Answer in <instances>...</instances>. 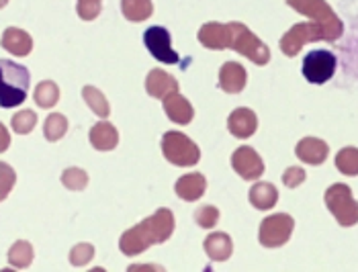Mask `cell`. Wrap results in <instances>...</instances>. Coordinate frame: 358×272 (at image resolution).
I'll return each instance as SVG.
<instances>
[{"mask_svg": "<svg viewBox=\"0 0 358 272\" xmlns=\"http://www.w3.org/2000/svg\"><path fill=\"white\" fill-rule=\"evenodd\" d=\"M199 43L207 50H236L258 66L268 64V48L244 23H205L199 29Z\"/></svg>", "mask_w": 358, "mask_h": 272, "instance_id": "obj_1", "label": "cell"}, {"mask_svg": "<svg viewBox=\"0 0 358 272\" xmlns=\"http://www.w3.org/2000/svg\"><path fill=\"white\" fill-rule=\"evenodd\" d=\"M174 231V215L170 209H158L152 217L143 219L136 227L127 229L121 240L119 250L125 256H139L150 245L162 244Z\"/></svg>", "mask_w": 358, "mask_h": 272, "instance_id": "obj_2", "label": "cell"}, {"mask_svg": "<svg viewBox=\"0 0 358 272\" xmlns=\"http://www.w3.org/2000/svg\"><path fill=\"white\" fill-rule=\"evenodd\" d=\"M29 70L13 59H0V107L13 109L27 101Z\"/></svg>", "mask_w": 358, "mask_h": 272, "instance_id": "obj_3", "label": "cell"}, {"mask_svg": "<svg viewBox=\"0 0 358 272\" xmlns=\"http://www.w3.org/2000/svg\"><path fill=\"white\" fill-rule=\"evenodd\" d=\"M162 154L174 166H194L201 160V150L191 137L180 131H168L162 137Z\"/></svg>", "mask_w": 358, "mask_h": 272, "instance_id": "obj_4", "label": "cell"}, {"mask_svg": "<svg viewBox=\"0 0 358 272\" xmlns=\"http://www.w3.org/2000/svg\"><path fill=\"white\" fill-rule=\"evenodd\" d=\"M303 76L311 84H326L336 72V55L328 50H313L305 55Z\"/></svg>", "mask_w": 358, "mask_h": 272, "instance_id": "obj_5", "label": "cell"}, {"mask_svg": "<svg viewBox=\"0 0 358 272\" xmlns=\"http://www.w3.org/2000/svg\"><path fill=\"white\" fill-rule=\"evenodd\" d=\"M143 43L148 52L154 55V59L164 64H178V54L172 50L170 33L164 27H150L143 33Z\"/></svg>", "mask_w": 358, "mask_h": 272, "instance_id": "obj_6", "label": "cell"}, {"mask_svg": "<svg viewBox=\"0 0 358 272\" xmlns=\"http://www.w3.org/2000/svg\"><path fill=\"white\" fill-rule=\"evenodd\" d=\"M293 229V219L289 215H273L264 219L260 225V244L266 248H276L285 244Z\"/></svg>", "mask_w": 358, "mask_h": 272, "instance_id": "obj_7", "label": "cell"}, {"mask_svg": "<svg viewBox=\"0 0 358 272\" xmlns=\"http://www.w3.org/2000/svg\"><path fill=\"white\" fill-rule=\"evenodd\" d=\"M231 166L244 180H256V178H260L264 174V162L248 145H242V148H238L234 152Z\"/></svg>", "mask_w": 358, "mask_h": 272, "instance_id": "obj_8", "label": "cell"}, {"mask_svg": "<svg viewBox=\"0 0 358 272\" xmlns=\"http://www.w3.org/2000/svg\"><path fill=\"white\" fill-rule=\"evenodd\" d=\"M246 82H248V74L244 70L242 64L238 62H227L223 64L220 70V88L223 92H229V94H238L246 88Z\"/></svg>", "mask_w": 358, "mask_h": 272, "instance_id": "obj_9", "label": "cell"}, {"mask_svg": "<svg viewBox=\"0 0 358 272\" xmlns=\"http://www.w3.org/2000/svg\"><path fill=\"white\" fill-rule=\"evenodd\" d=\"M0 45L8 52V54L17 55V57H25L33 50V39L27 31L19 27H6L2 33Z\"/></svg>", "mask_w": 358, "mask_h": 272, "instance_id": "obj_10", "label": "cell"}, {"mask_svg": "<svg viewBox=\"0 0 358 272\" xmlns=\"http://www.w3.org/2000/svg\"><path fill=\"white\" fill-rule=\"evenodd\" d=\"M164 113L170 121H174L178 125H189L194 117L193 105L182 94H178V90L170 92L164 99Z\"/></svg>", "mask_w": 358, "mask_h": 272, "instance_id": "obj_11", "label": "cell"}, {"mask_svg": "<svg viewBox=\"0 0 358 272\" xmlns=\"http://www.w3.org/2000/svg\"><path fill=\"white\" fill-rule=\"evenodd\" d=\"M256 127H258V119H256L254 110L246 109V107L236 109L227 119L229 134L236 136L238 139H248L250 136H254Z\"/></svg>", "mask_w": 358, "mask_h": 272, "instance_id": "obj_12", "label": "cell"}, {"mask_svg": "<svg viewBox=\"0 0 358 272\" xmlns=\"http://www.w3.org/2000/svg\"><path fill=\"white\" fill-rule=\"evenodd\" d=\"M145 90H148L150 96L162 99V101H164L170 92H176V90H178V80H176L174 76H170L164 70L156 68V70H152V72L148 74V78H145Z\"/></svg>", "mask_w": 358, "mask_h": 272, "instance_id": "obj_13", "label": "cell"}, {"mask_svg": "<svg viewBox=\"0 0 358 272\" xmlns=\"http://www.w3.org/2000/svg\"><path fill=\"white\" fill-rule=\"evenodd\" d=\"M205 189H207V180L203 174L199 172H193V174H185L182 178L176 180V194L182 199V201H199L203 194H205Z\"/></svg>", "mask_w": 358, "mask_h": 272, "instance_id": "obj_14", "label": "cell"}, {"mask_svg": "<svg viewBox=\"0 0 358 272\" xmlns=\"http://www.w3.org/2000/svg\"><path fill=\"white\" fill-rule=\"evenodd\" d=\"M88 139H90V143H92L94 150H99V152H110V150H115L117 143H119V134H117V129H115L113 123L101 121V123H96V125L90 129Z\"/></svg>", "mask_w": 358, "mask_h": 272, "instance_id": "obj_15", "label": "cell"}, {"mask_svg": "<svg viewBox=\"0 0 358 272\" xmlns=\"http://www.w3.org/2000/svg\"><path fill=\"white\" fill-rule=\"evenodd\" d=\"M205 252L211 260L215 262H225L231 252H234V242L227 234H211L205 238Z\"/></svg>", "mask_w": 358, "mask_h": 272, "instance_id": "obj_16", "label": "cell"}, {"mask_svg": "<svg viewBox=\"0 0 358 272\" xmlns=\"http://www.w3.org/2000/svg\"><path fill=\"white\" fill-rule=\"evenodd\" d=\"M121 10L127 21L141 23L152 17L154 4H152V0H121Z\"/></svg>", "mask_w": 358, "mask_h": 272, "instance_id": "obj_17", "label": "cell"}, {"mask_svg": "<svg viewBox=\"0 0 358 272\" xmlns=\"http://www.w3.org/2000/svg\"><path fill=\"white\" fill-rule=\"evenodd\" d=\"M250 203L252 207L260 209V211H266L271 209L276 203V191L273 185L268 182H258L250 189Z\"/></svg>", "mask_w": 358, "mask_h": 272, "instance_id": "obj_18", "label": "cell"}, {"mask_svg": "<svg viewBox=\"0 0 358 272\" xmlns=\"http://www.w3.org/2000/svg\"><path fill=\"white\" fill-rule=\"evenodd\" d=\"M83 99H84V103L88 105V109L92 110L96 117L107 119V117L110 115L109 101L105 99V94H103L99 88H94V86H84Z\"/></svg>", "mask_w": 358, "mask_h": 272, "instance_id": "obj_19", "label": "cell"}, {"mask_svg": "<svg viewBox=\"0 0 358 272\" xmlns=\"http://www.w3.org/2000/svg\"><path fill=\"white\" fill-rule=\"evenodd\" d=\"M33 99H35V103H37L39 109H52V107L57 105V101H59V88L52 80L39 82L35 86Z\"/></svg>", "mask_w": 358, "mask_h": 272, "instance_id": "obj_20", "label": "cell"}, {"mask_svg": "<svg viewBox=\"0 0 358 272\" xmlns=\"http://www.w3.org/2000/svg\"><path fill=\"white\" fill-rule=\"evenodd\" d=\"M33 262V245L25 242V240H19L10 245L8 250V264L15 266V269H27Z\"/></svg>", "mask_w": 358, "mask_h": 272, "instance_id": "obj_21", "label": "cell"}, {"mask_svg": "<svg viewBox=\"0 0 358 272\" xmlns=\"http://www.w3.org/2000/svg\"><path fill=\"white\" fill-rule=\"evenodd\" d=\"M68 131V119L62 115V113H52L48 119H45V125H43V136L48 141H59L62 137L66 136Z\"/></svg>", "mask_w": 358, "mask_h": 272, "instance_id": "obj_22", "label": "cell"}, {"mask_svg": "<svg viewBox=\"0 0 358 272\" xmlns=\"http://www.w3.org/2000/svg\"><path fill=\"white\" fill-rule=\"evenodd\" d=\"M10 125H13L15 134L27 136V134H31V131L35 129V125H37V115H35V110H19V113L13 115Z\"/></svg>", "mask_w": 358, "mask_h": 272, "instance_id": "obj_23", "label": "cell"}, {"mask_svg": "<svg viewBox=\"0 0 358 272\" xmlns=\"http://www.w3.org/2000/svg\"><path fill=\"white\" fill-rule=\"evenodd\" d=\"M62 185L68 191H84L88 185V174L83 168H66L62 172Z\"/></svg>", "mask_w": 358, "mask_h": 272, "instance_id": "obj_24", "label": "cell"}, {"mask_svg": "<svg viewBox=\"0 0 358 272\" xmlns=\"http://www.w3.org/2000/svg\"><path fill=\"white\" fill-rule=\"evenodd\" d=\"M324 145L315 139H305L303 143L299 145V154L303 160H309V162H322L324 160Z\"/></svg>", "mask_w": 358, "mask_h": 272, "instance_id": "obj_25", "label": "cell"}, {"mask_svg": "<svg viewBox=\"0 0 358 272\" xmlns=\"http://www.w3.org/2000/svg\"><path fill=\"white\" fill-rule=\"evenodd\" d=\"M103 10V0H78L76 13L83 21H94Z\"/></svg>", "mask_w": 358, "mask_h": 272, "instance_id": "obj_26", "label": "cell"}, {"mask_svg": "<svg viewBox=\"0 0 358 272\" xmlns=\"http://www.w3.org/2000/svg\"><path fill=\"white\" fill-rule=\"evenodd\" d=\"M15 182H17V174H15V170H13L8 164L0 162V203L10 194L13 187H15Z\"/></svg>", "mask_w": 358, "mask_h": 272, "instance_id": "obj_27", "label": "cell"}, {"mask_svg": "<svg viewBox=\"0 0 358 272\" xmlns=\"http://www.w3.org/2000/svg\"><path fill=\"white\" fill-rule=\"evenodd\" d=\"M94 256V245L92 244H76L70 250V262L74 266H86Z\"/></svg>", "mask_w": 358, "mask_h": 272, "instance_id": "obj_28", "label": "cell"}, {"mask_svg": "<svg viewBox=\"0 0 358 272\" xmlns=\"http://www.w3.org/2000/svg\"><path fill=\"white\" fill-rule=\"evenodd\" d=\"M194 219H196V223H199L201 227L211 229V227H215L217 221H220V209H217V207H211V205H205V207H201V209L194 213Z\"/></svg>", "mask_w": 358, "mask_h": 272, "instance_id": "obj_29", "label": "cell"}, {"mask_svg": "<svg viewBox=\"0 0 358 272\" xmlns=\"http://www.w3.org/2000/svg\"><path fill=\"white\" fill-rule=\"evenodd\" d=\"M8 145H10V134H8V129L0 123V154L6 152Z\"/></svg>", "mask_w": 358, "mask_h": 272, "instance_id": "obj_30", "label": "cell"}, {"mask_svg": "<svg viewBox=\"0 0 358 272\" xmlns=\"http://www.w3.org/2000/svg\"><path fill=\"white\" fill-rule=\"evenodd\" d=\"M8 4V0H0V8H4Z\"/></svg>", "mask_w": 358, "mask_h": 272, "instance_id": "obj_31", "label": "cell"}]
</instances>
